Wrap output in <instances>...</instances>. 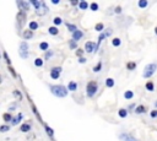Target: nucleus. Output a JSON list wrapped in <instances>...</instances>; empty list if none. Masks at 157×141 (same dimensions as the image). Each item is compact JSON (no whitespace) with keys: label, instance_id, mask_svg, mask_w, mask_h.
<instances>
[{"label":"nucleus","instance_id":"obj_1","mask_svg":"<svg viewBox=\"0 0 157 141\" xmlns=\"http://www.w3.org/2000/svg\"><path fill=\"white\" fill-rule=\"evenodd\" d=\"M50 91L55 97L64 98L67 94V88L63 85H56V86H50Z\"/></svg>","mask_w":157,"mask_h":141},{"label":"nucleus","instance_id":"obj_2","mask_svg":"<svg viewBox=\"0 0 157 141\" xmlns=\"http://www.w3.org/2000/svg\"><path fill=\"white\" fill-rule=\"evenodd\" d=\"M156 69H157V65H156V64H153V63H151V64L146 65V66H145V69H144L142 76H144L145 78H148V77H151V76L155 74Z\"/></svg>","mask_w":157,"mask_h":141},{"label":"nucleus","instance_id":"obj_3","mask_svg":"<svg viewBox=\"0 0 157 141\" xmlns=\"http://www.w3.org/2000/svg\"><path fill=\"white\" fill-rule=\"evenodd\" d=\"M97 90H98V85H97L96 81H90L87 83V86H86V92H87L88 97H93L96 94Z\"/></svg>","mask_w":157,"mask_h":141},{"label":"nucleus","instance_id":"obj_4","mask_svg":"<svg viewBox=\"0 0 157 141\" xmlns=\"http://www.w3.org/2000/svg\"><path fill=\"white\" fill-rule=\"evenodd\" d=\"M20 56L23 59L28 58V44L27 42H21L20 44Z\"/></svg>","mask_w":157,"mask_h":141},{"label":"nucleus","instance_id":"obj_5","mask_svg":"<svg viewBox=\"0 0 157 141\" xmlns=\"http://www.w3.org/2000/svg\"><path fill=\"white\" fill-rule=\"evenodd\" d=\"M16 4H17V6L20 7V10H21V11H25V12L28 11V10H29V6H31V2L23 1V0H17Z\"/></svg>","mask_w":157,"mask_h":141},{"label":"nucleus","instance_id":"obj_6","mask_svg":"<svg viewBox=\"0 0 157 141\" xmlns=\"http://www.w3.org/2000/svg\"><path fill=\"white\" fill-rule=\"evenodd\" d=\"M60 72H61V67H53L50 70V77L53 80H58L60 76Z\"/></svg>","mask_w":157,"mask_h":141},{"label":"nucleus","instance_id":"obj_7","mask_svg":"<svg viewBox=\"0 0 157 141\" xmlns=\"http://www.w3.org/2000/svg\"><path fill=\"white\" fill-rule=\"evenodd\" d=\"M16 20H17V22L20 23V26L25 25V22H26V13H25V11H20V12L16 15Z\"/></svg>","mask_w":157,"mask_h":141},{"label":"nucleus","instance_id":"obj_8","mask_svg":"<svg viewBox=\"0 0 157 141\" xmlns=\"http://www.w3.org/2000/svg\"><path fill=\"white\" fill-rule=\"evenodd\" d=\"M96 47H97V44H94L93 42H86V44H85V50H86L87 53H92V51H96Z\"/></svg>","mask_w":157,"mask_h":141},{"label":"nucleus","instance_id":"obj_9","mask_svg":"<svg viewBox=\"0 0 157 141\" xmlns=\"http://www.w3.org/2000/svg\"><path fill=\"white\" fill-rule=\"evenodd\" d=\"M119 139H120L121 141H136V139L132 137V136L129 135V134H120V135H119Z\"/></svg>","mask_w":157,"mask_h":141},{"label":"nucleus","instance_id":"obj_10","mask_svg":"<svg viewBox=\"0 0 157 141\" xmlns=\"http://www.w3.org/2000/svg\"><path fill=\"white\" fill-rule=\"evenodd\" d=\"M47 11H48V9H47L45 4L43 2L42 7H40V9H38V10H36V13H37V15H39V16H43L44 13H47Z\"/></svg>","mask_w":157,"mask_h":141},{"label":"nucleus","instance_id":"obj_11","mask_svg":"<svg viewBox=\"0 0 157 141\" xmlns=\"http://www.w3.org/2000/svg\"><path fill=\"white\" fill-rule=\"evenodd\" d=\"M82 36H83V32H82V31H80V29H77L75 33H72V39L76 42V40H78V39H81V38H82Z\"/></svg>","mask_w":157,"mask_h":141},{"label":"nucleus","instance_id":"obj_12","mask_svg":"<svg viewBox=\"0 0 157 141\" xmlns=\"http://www.w3.org/2000/svg\"><path fill=\"white\" fill-rule=\"evenodd\" d=\"M32 37H33V31L26 29V31L23 32V38H25V39H31Z\"/></svg>","mask_w":157,"mask_h":141},{"label":"nucleus","instance_id":"obj_13","mask_svg":"<svg viewBox=\"0 0 157 141\" xmlns=\"http://www.w3.org/2000/svg\"><path fill=\"white\" fill-rule=\"evenodd\" d=\"M20 130H21L22 132H27V131H29V130H31V124H28V123L22 124L21 128H20Z\"/></svg>","mask_w":157,"mask_h":141},{"label":"nucleus","instance_id":"obj_14","mask_svg":"<svg viewBox=\"0 0 157 141\" xmlns=\"http://www.w3.org/2000/svg\"><path fill=\"white\" fill-rule=\"evenodd\" d=\"M21 120H22V114L20 113V114H17V116H15V118L12 119L11 124H12V125H17V124H18Z\"/></svg>","mask_w":157,"mask_h":141},{"label":"nucleus","instance_id":"obj_15","mask_svg":"<svg viewBox=\"0 0 157 141\" xmlns=\"http://www.w3.org/2000/svg\"><path fill=\"white\" fill-rule=\"evenodd\" d=\"M66 27H67V29L70 31V32H72V33H75L76 31H77V27L75 26V25H71V23H66Z\"/></svg>","mask_w":157,"mask_h":141},{"label":"nucleus","instance_id":"obj_16","mask_svg":"<svg viewBox=\"0 0 157 141\" xmlns=\"http://www.w3.org/2000/svg\"><path fill=\"white\" fill-rule=\"evenodd\" d=\"M48 32H49L50 34H53V36H56V34L59 33V29H58V28H56L55 26H53V27H49Z\"/></svg>","mask_w":157,"mask_h":141},{"label":"nucleus","instance_id":"obj_17","mask_svg":"<svg viewBox=\"0 0 157 141\" xmlns=\"http://www.w3.org/2000/svg\"><path fill=\"white\" fill-rule=\"evenodd\" d=\"M67 88H69V91H76V88H77V85H76V82H74V81H71V82H69V86H67Z\"/></svg>","mask_w":157,"mask_h":141},{"label":"nucleus","instance_id":"obj_18","mask_svg":"<svg viewBox=\"0 0 157 141\" xmlns=\"http://www.w3.org/2000/svg\"><path fill=\"white\" fill-rule=\"evenodd\" d=\"M2 119H4V121H12V116H11V114H9V113H4L2 114Z\"/></svg>","mask_w":157,"mask_h":141},{"label":"nucleus","instance_id":"obj_19","mask_svg":"<svg viewBox=\"0 0 157 141\" xmlns=\"http://www.w3.org/2000/svg\"><path fill=\"white\" fill-rule=\"evenodd\" d=\"M137 5H139V7H141V9H145V7H147L148 2H147V0H140V1L137 2Z\"/></svg>","mask_w":157,"mask_h":141},{"label":"nucleus","instance_id":"obj_20","mask_svg":"<svg viewBox=\"0 0 157 141\" xmlns=\"http://www.w3.org/2000/svg\"><path fill=\"white\" fill-rule=\"evenodd\" d=\"M78 9H80V10H86V9H88V4H87L86 1H80Z\"/></svg>","mask_w":157,"mask_h":141},{"label":"nucleus","instance_id":"obj_21","mask_svg":"<svg viewBox=\"0 0 157 141\" xmlns=\"http://www.w3.org/2000/svg\"><path fill=\"white\" fill-rule=\"evenodd\" d=\"M39 49H42V50H48L49 49V44L47 43V42H42L40 44H39Z\"/></svg>","mask_w":157,"mask_h":141},{"label":"nucleus","instance_id":"obj_22","mask_svg":"<svg viewBox=\"0 0 157 141\" xmlns=\"http://www.w3.org/2000/svg\"><path fill=\"white\" fill-rule=\"evenodd\" d=\"M38 28V23L36 22V21H31L29 22V29L31 31H34V29H37Z\"/></svg>","mask_w":157,"mask_h":141},{"label":"nucleus","instance_id":"obj_23","mask_svg":"<svg viewBox=\"0 0 157 141\" xmlns=\"http://www.w3.org/2000/svg\"><path fill=\"white\" fill-rule=\"evenodd\" d=\"M112 44H113L114 47H119V45L121 44V40H120L119 38H113V40H112Z\"/></svg>","mask_w":157,"mask_h":141},{"label":"nucleus","instance_id":"obj_24","mask_svg":"<svg viewBox=\"0 0 157 141\" xmlns=\"http://www.w3.org/2000/svg\"><path fill=\"white\" fill-rule=\"evenodd\" d=\"M126 67H128V70H134V69L136 67V64H135L134 61H129V63L126 64Z\"/></svg>","mask_w":157,"mask_h":141},{"label":"nucleus","instance_id":"obj_25","mask_svg":"<svg viewBox=\"0 0 157 141\" xmlns=\"http://www.w3.org/2000/svg\"><path fill=\"white\" fill-rule=\"evenodd\" d=\"M124 97H125L126 99H131V98L134 97V93H132V91H126V92L124 93Z\"/></svg>","mask_w":157,"mask_h":141},{"label":"nucleus","instance_id":"obj_26","mask_svg":"<svg viewBox=\"0 0 157 141\" xmlns=\"http://www.w3.org/2000/svg\"><path fill=\"white\" fill-rule=\"evenodd\" d=\"M135 112L139 113V114H140V113H145V112H146V108H145L144 105H137V108L135 109Z\"/></svg>","mask_w":157,"mask_h":141},{"label":"nucleus","instance_id":"obj_27","mask_svg":"<svg viewBox=\"0 0 157 141\" xmlns=\"http://www.w3.org/2000/svg\"><path fill=\"white\" fill-rule=\"evenodd\" d=\"M34 65H36V66H38V67H40V66L43 65V59H40V58H37V59L34 60Z\"/></svg>","mask_w":157,"mask_h":141},{"label":"nucleus","instance_id":"obj_28","mask_svg":"<svg viewBox=\"0 0 157 141\" xmlns=\"http://www.w3.org/2000/svg\"><path fill=\"white\" fill-rule=\"evenodd\" d=\"M105 85H107V87H113L114 86V80L113 78H107L105 80Z\"/></svg>","mask_w":157,"mask_h":141},{"label":"nucleus","instance_id":"obj_29","mask_svg":"<svg viewBox=\"0 0 157 141\" xmlns=\"http://www.w3.org/2000/svg\"><path fill=\"white\" fill-rule=\"evenodd\" d=\"M153 87H155V86H153V82L148 81V82L146 83V90H147V91H151V92H152V91H153Z\"/></svg>","mask_w":157,"mask_h":141},{"label":"nucleus","instance_id":"obj_30","mask_svg":"<svg viewBox=\"0 0 157 141\" xmlns=\"http://www.w3.org/2000/svg\"><path fill=\"white\" fill-rule=\"evenodd\" d=\"M126 115H128V110H126V109L123 108V109L119 110V116H120V118H125Z\"/></svg>","mask_w":157,"mask_h":141},{"label":"nucleus","instance_id":"obj_31","mask_svg":"<svg viewBox=\"0 0 157 141\" xmlns=\"http://www.w3.org/2000/svg\"><path fill=\"white\" fill-rule=\"evenodd\" d=\"M103 23H97L96 26H94V29L97 31V32H101V31H103Z\"/></svg>","mask_w":157,"mask_h":141},{"label":"nucleus","instance_id":"obj_32","mask_svg":"<svg viewBox=\"0 0 157 141\" xmlns=\"http://www.w3.org/2000/svg\"><path fill=\"white\" fill-rule=\"evenodd\" d=\"M90 9H91L92 11H97V10H98V4H97V2H92V4L90 5Z\"/></svg>","mask_w":157,"mask_h":141},{"label":"nucleus","instance_id":"obj_33","mask_svg":"<svg viewBox=\"0 0 157 141\" xmlns=\"http://www.w3.org/2000/svg\"><path fill=\"white\" fill-rule=\"evenodd\" d=\"M12 94H13L15 97H17V98H20V101L22 99V94H21V92H20V91H17V90H15V91L12 92Z\"/></svg>","mask_w":157,"mask_h":141},{"label":"nucleus","instance_id":"obj_34","mask_svg":"<svg viewBox=\"0 0 157 141\" xmlns=\"http://www.w3.org/2000/svg\"><path fill=\"white\" fill-rule=\"evenodd\" d=\"M53 22H54V25L58 26V25H61V23H63V20H61L60 17H55V18L53 20Z\"/></svg>","mask_w":157,"mask_h":141},{"label":"nucleus","instance_id":"obj_35","mask_svg":"<svg viewBox=\"0 0 157 141\" xmlns=\"http://www.w3.org/2000/svg\"><path fill=\"white\" fill-rule=\"evenodd\" d=\"M10 130V126H7V125H2L1 128H0V131L1 132H6V131H9Z\"/></svg>","mask_w":157,"mask_h":141},{"label":"nucleus","instance_id":"obj_36","mask_svg":"<svg viewBox=\"0 0 157 141\" xmlns=\"http://www.w3.org/2000/svg\"><path fill=\"white\" fill-rule=\"evenodd\" d=\"M101 67H102V64H101V63H98V64L93 67V71H94V72H98V71L101 70Z\"/></svg>","mask_w":157,"mask_h":141},{"label":"nucleus","instance_id":"obj_37","mask_svg":"<svg viewBox=\"0 0 157 141\" xmlns=\"http://www.w3.org/2000/svg\"><path fill=\"white\" fill-rule=\"evenodd\" d=\"M69 44H70L71 49H77V48H76V43H75V40H74V39H71V40L69 42Z\"/></svg>","mask_w":157,"mask_h":141},{"label":"nucleus","instance_id":"obj_38","mask_svg":"<svg viewBox=\"0 0 157 141\" xmlns=\"http://www.w3.org/2000/svg\"><path fill=\"white\" fill-rule=\"evenodd\" d=\"M2 55H4V58H5V60H6V63H7L9 65H10V63H11V61H10V59H9V56H7V54H6V51H4V53H2Z\"/></svg>","mask_w":157,"mask_h":141},{"label":"nucleus","instance_id":"obj_39","mask_svg":"<svg viewBox=\"0 0 157 141\" xmlns=\"http://www.w3.org/2000/svg\"><path fill=\"white\" fill-rule=\"evenodd\" d=\"M82 53H83V50H82V49H80V48H78V49L76 50V55H77V56H80V58H81Z\"/></svg>","mask_w":157,"mask_h":141},{"label":"nucleus","instance_id":"obj_40","mask_svg":"<svg viewBox=\"0 0 157 141\" xmlns=\"http://www.w3.org/2000/svg\"><path fill=\"white\" fill-rule=\"evenodd\" d=\"M16 105H17L16 103H11V104H10V107H9V108H10V110H15V109H16Z\"/></svg>","mask_w":157,"mask_h":141},{"label":"nucleus","instance_id":"obj_41","mask_svg":"<svg viewBox=\"0 0 157 141\" xmlns=\"http://www.w3.org/2000/svg\"><path fill=\"white\" fill-rule=\"evenodd\" d=\"M45 130H47V132H48L50 136H53V130H52L49 126H47V128H45Z\"/></svg>","mask_w":157,"mask_h":141},{"label":"nucleus","instance_id":"obj_42","mask_svg":"<svg viewBox=\"0 0 157 141\" xmlns=\"http://www.w3.org/2000/svg\"><path fill=\"white\" fill-rule=\"evenodd\" d=\"M9 71H10V72H11V74H12V76H13V77H16V72H15V71H13V69H12V67H11V66H9Z\"/></svg>","mask_w":157,"mask_h":141},{"label":"nucleus","instance_id":"obj_43","mask_svg":"<svg viewBox=\"0 0 157 141\" xmlns=\"http://www.w3.org/2000/svg\"><path fill=\"white\" fill-rule=\"evenodd\" d=\"M151 118H157V110H152L151 112Z\"/></svg>","mask_w":157,"mask_h":141},{"label":"nucleus","instance_id":"obj_44","mask_svg":"<svg viewBox=\"0 0 157 141\" xmlns=\"http://www.w3.org/2000/svg\"><path fill=\"white\" fill-rule=\"evenodd\" d=\"M114 11H115V13H120V12H121V7H120V6H117Z\"/></svg>","mask_w":157,"mask_h":141},{"label":"nucleus","instance_id":"obj_45","mask_svg":"<svg viewBox=\"0 0 157 141\" xmlns=\"http://www.w3.org/2000/svg\"><path fill=\"white\" fill-rule=\"evenodd\" d=\"M52 55H53V53H52V51H47V53H45V59H49Z\"/></svg>","mask_w":157,"mask_h":141},{"label":"nucleus","instance_id":"obj_46","mask_svg":"<svg viewBox=\"0 0 157 141\" xmlns=\"http://www.w3.org/2000/svg\"><path fill=\"white\" fill-rule=\"evenodd\" d=\"M78 61H80V63H85V61H86V59H85L83 56H81V58L78 59Z\"/></svg>","mask_w":157,"mask_h":141},{"label":"nucleus","instance_id":"obj_47","mask_svg":"<svg viewBox=\"0 0 157 141\" xmlns=\"http://www.w3.org/2000/svg\"><path fill=\"white\" fill-rule=\"evenodd\" d=\"M78 4H80L78 1H71V5H74V6H75V5H78Z\"/></svg>","mask_w":157,"mask_h":141},{"label":"nucleus","instance_id":"obj_48","mask_svg":"<svg viewBox=\"0 0 157 141\" xmlns=\"http://www.w3.org/2000/svg\"><path fill=\"white\" fill-rule=\"evenodd\" d=\"M52 2H53V4H54V5H58V4H59V0H53V1H52Z\"/></svg>","mask_w":157,"mask_h":141},{"label":"nucleus","instance_id":"obj_49","mask_svg":"<svg viewBox=\"0 0 157 141\" xmlns=\"http://www.w3.org/2000/svg\"><path fill=\"white\" fill-rule=\"evenodd\" d=\"M134 107H135V104H131V105H129V110H132V109H134Z\"/></svg>","mask_w":157,"mask_h":141},{"label":"nucleus","instance_id":"obj_50","mask_svg":"<svg viewBox=\"0 0 157 141\" xmlns=\"http://www.w3.org/2000/svg\"><path fill=\"white\" fill-rule=\"evenodd\" d=\"M155 33H156V36H157V27L155 28Z\"/></svg>","mask_w":157,"mask_h":141},{"label":"nucleus","instance_id":"obj_51","mask_svg":"<svg viewBox=\"0 0 157 141\" xmlns=\"http://www.w3.org/2000/svg\"><path fill=\"white\" fill-rule=\"evenodd\" d=\"M155 105H156V107H157V102H155Z\"/></svg>","mask_w":157,"mask_h":141}]
</instances>
